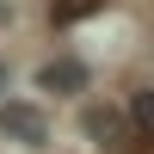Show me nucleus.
<instances>
[{
    "label": "nucleus",
    "instance_id": "1",
    "mask_svg": "<svg viewBox=\"0 0 154 154\" xmlns=\"http://www.w3.org/2000/svg\"><path fill=\"white\" fill-rule=\"evenodd\" d=\"M0 130H6L19 148H43L49 142V117L37 105H25V99H6V105H0Z\"/></svg>",
    "mask_w": 154,
    "mask_h": 154
},
{
    "label": "nucleus",
    "instance_id": "2",
    "mask_svg": "<svg viewBox=\"0 0 154 154\" xmlns=\"http://www.w3.org/2000/svg\"><path fill=\"white\" fill-rule=\"evenodd\" d=\"M130 142L142 148V154H154V86H142V93H130Z\"/></svg>",
    "mask_w": 154,
    "mask_h": 154
},
{
    "label": "nucleus",
    "instance_id": "3",
    "mask_svg": "<svg viewBox=\"0 0 154 154\" xmlns=\"http://www.w3.org/2000/svg\"><path fill=\"white\" fill-rule=\"evenodd\" d=\"M37 86H43V93H80V86H86V62H74V56H56V62H43Z\"/></svg>",
    "mask_w": 154,
    "mask_h": 154
},
{
    "label": "nucleus",
    "instance_id": "4",
    "mask_svg": "<svg viewBox=\"0 0 154 154\" xmlns=\"http://www.w3.org/2000/svg\"><path fill=\"white\" fill-rule=\"evenodd\" d=\"M86 130L99 142H111V136H123V123H117V111H86Z\"/></svg>",
    "mask_w": 154,
    "mask_h": 154
},
{
    "label": "nucleus",
    "instance_id": "5",
    "mask_svg": "<svg viewBox=\"0 0 154 154\" xmlns=\"http://www.w3.org/2000/svg\"><path fill=\"white\" fill-rule=\"evenodd\" d=\"M0 86H6V62H0Z\"/></svg>",
    "mask_w": 154,
    "mask_h": 154
}]
</instances>
